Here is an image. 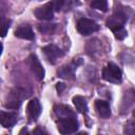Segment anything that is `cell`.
Returning <instances> with one entry per match:
<instances>
[{"instance_id":"1","label":"cell","mask_w":135,"mask_h":135,"mask_svg":"<svg viewBox=\"0 0 135 135\" xmlns=\"http://www.w3.org/2000/svg\"><path fill=\"white\" fill-rule=\"evenodd\" d=\"M78 120L76 119V116L73 113H70L68 115H63L58 117L57 128L60 134L62 135H71L75 133L78 130Z\"/></svg>"},{"instance_id":"2","label":"cell","mask_w":135,"mask_h":135,"mask_svg":"<svg viewBox=\"0 0 135 135\" xmlns=\"http://www.w3.org/2000/svg\"><path fill=\"white\" fill-rule=\"evenodd\" d=\"M126 7H122L121 5H118L115 11L114 14L107 20V26L109 28H111L112 31L116 30V28H120V27H124V23L127 22L128 19V15L126 13Z\"/></svg>"},{"instance_id":"3","label":"cell","mask_w":135,"mask_h":135,"mask_svg":"<svg viewBox=\"0 0 135 135\" xmlns=\"http://www.w3.org/2000/svg\"><path fill=\"white\" fill-rule=\"evenodd\" d=\"M102 78L112 83H119L122 78L121 70L113 62H110L105 65L102 71Z\"/></svg>"},{"instance_id":"4","label":"cell","mask_w":135,"mask_h":135,"mask_svg":"<svg viewBox=\"0 0 135 135\" xmlns=\"http://www.w3.org/2000/svg\"><path fill=\"white\" fill-rule=\"evenodd\" d=\"M98 30H99V25L91 19L81 18L77 22V31L83 36L91 35L93 33L97 32Z\"/></svg>"},{"instance_id":"5","label":"cell","mask_w":135,"mask_h":135,"mask_svg":"<svg viewBox=\"0 0 135 135\" xmlns=\"http://www.w3.org/2000/svg\"><path fill=\"white\" fill-rule=\"evenodd\" d=\"M28 65H30V69L32 71V73L34 74V76L38 79V80H42L44 78V69L43 66L41 65L39 59L37 58L36 55H31L28 57Z\"/></svg>"},{"instance_id":"6","label":"cell","mask_w":135,"mask_h":135,"mask_svg":"<svg viewBox=\"0 0 135 135\" xmlns=\"http://www.w3.org/2000/svg\"><path fill=\"white\" fill-rule=\"evenodd\" d=\"M35 16L39 19V20H52L53 16H54V6L52 2H49L38 8L35 9Z\"/></svg>"},{"instance_id":"7","label":"cell","mask_w":135,"mask_h":135,"mask_svg":"<svg viewBox=\"0 0 135 135\" xmlns=\"http://www.w3.org/2000/svg\"><path fill=\"white\" fill-rule=\"evenodd\" d=\"M42 51H43V53H44L46 59H47L51 63H55V62L57 61V59L63 55V52H62L58 46H56V45H54V44H49V45L44 46V47L42 49Z\"/></svg>"},{"instance_id":"8","label":"cell","mask_w":135,"mask_h":135,"mask_svg":"<svg viewBox=\"0 0 135 135\" xmlns=\"http://www.w3.org/2000/svg\"><path fill=\"white\" fill-rule=\"evenodd\" d=\"M27 114H28L30 118L34 121H36L38 119V117L40 116V114H41V104H40V102L37 98H34V99L28 101Z\"/></svg>"},{"instance_id":"9","label":"cell","mask_w":135,"mask_h":135,"mask_svg":"<svg viewBox=\"0 0 135 135\" xmlns=\"http://www.w3.org/2000/svg\"><path fill=\"white\" fill-rule=\"evenodd\" d=\"M15 36L21 39H26V40H34L35 38L34 32L28 24L19 25L15 31Z\"/></svg>"},{"instance_id":"10","label":"cell","mask_w":135,"mask_h":135,"mask_svg":"<svg viewBox=\"0 0 135 135\" xmlns=\"http://www.w3.org/2000/svg\"><path fill=\"white\" fill-rule=\"evenodd\" d=\"M18 116L16 113L1 111V124L4 128H12L16 124Z\"/></svg>"},{"instance_id":"11","label":"cell","mask_w":135,"mask_h":135,"mask_svg":"<svg viewBox=\"0 0 135 135\" xmlns=\"http://www.w3.org/2000/svg\"><path fill=\"white\" fill-rule=\"evenodd\" d=\"M95 108L97 110V113L102 118L107 119L111 116V109L110 104L104 100H96L95 101Z\"/></svg>"},{"instance_id":"12","label":"cell","mask_w":135,"mask_h":135,"mask_svg":"<svg viewBox=\"0 0 135 135\" xmlns=\"http://www.w3.org/2000/svg\"><path fill=\"white\" fill-rule=\"evenodd\" d=\"M73 103L75 104L76 110L79 113H82V114L88 113V102L83 96H80V95L74 96L73 97Z\"/></svg>"},{"instance_id":"13","label":"cell","mask_w":135,"mask_h":135,"mask_svg":"<svg viewBox=\"0 0 135 135\" xmlns=\"http://www.w3.org/2000/svg\"><path fill=\"white\" fill-rule=\"evenodd\" d=\"M91 7L101 11V12H107L108 11V2L105 0H95L91 2Z\"/></svg>"},{"instance_id":"14","label":"cell","mask_w":135,"mask_h":135,"mask_svg":"<svg viewBox=\"0 0 135 135\" xmlns=\"http://www.w3.org/2000/svg\"><path fill=\"white\" fill-rule=\"evenodd\" d=\"M38 30L43 34H52L55 31V24H50V23L39 24Z\"/></svg>"},{"instance_id":"15","label":"cell","mask_w":135,"mask_h":135,"mask_svg":"<svg viewBox=\"0 0 135 135\" xmlns=\"http://www.w3.org/2000/svg\"><path fill=\"white\" fill-rule=\"evenodd\" d=\"M123 132L126 135H135V121H129L124 124Z\"/></svg>"},{"instance_id":"16","label":"cell","mask_w":135,"mask_h":135,"mask_svg":"<svg viewBox=\"0 0 135 135\" xmlns=\"http://www.w3.org/2000/svg\"><path fill=\"white\" fill-rule=\"evenodd\" d=\"M115 38L118 40H123L127 37V30L124 27H120V28H116L114 31H112Z\"/></svg>"},{"instance_id":"17","label":"cell","mask_w":135,"mask_h":135,"mask_svg":"<svg viewBox=\"0 0 135 135\" xmlns=\"http://www.w3.org/2000/svg\"><path fill=\"white\" fill-rule=\"evenodd\" d=\"M58 74H59L60 77H62V78H68L70 75L73 76V71L70 69V66H63V68L58 72Z\"/></svg>"},{"instance_id":"18","label":"cell","mask_w":135,"mask_h":135,"mask_svg":"<svg viewBox=\"0 0 135 135\" xmlns=\"http://www.w3.org/2000/svg\"><path fill=\"white\" fill-rule=\"evenodd\" d=\"M9 24H11V21L9 20H2V32H1V36L4 37L6 35V32L7 30L9 28Z\"/></svg>"},{"instance_id":"19","label":"cell","mask_w":135,"mask_h":135,"mask_svg":"<svg viewBox=\"0 0 135 135\" xmlns=\"http://www.w3.org/2000/svg\"><path fill=\"white\" fill-rule=\"evenodd\" d=\"M33 135H49V134H47V132H46L44 129H42V128H40V127H37V128L33 131Z\"/></svg>"},{"instance_id":"20","label":"cell","mask_w":135,"mask_h":135,"mask_svg":"<svg viewBox=\"0 0 135 135\" xmlns=\"http://www.w3.org/2000/svg\"><path fill=\"white\" fill-rule=\"evenodd\" d=\"M19 135H30V134H28V131L26 128H22L19 132Z\"/></svg>"},{"instance_id":"21","label":"cell","mask_w":135,"mask_h":135,"mask_svg":"<svg viewBox=\"0 0 135 135\" xmlns=\"http://www.w3.org/2000/svg\"><path fill=\"white\" fill-rule=\"evenodd\" d=\"M76 135H88L85 132H80V133H77Z\"/></svg>"},{"instance_id":"22","label":"cell","mask_w":135,"mask_h":135,"mask_svg":"<svg viewBox=\"0 0 135 135\" xmlns=\"http://www.w3.org/2000/svg\"><path fill=\"white\" fill-rule=\"evenodd\" d=\"M133 115H134V116H135V110H134V112H133Z\"/></svg>"}]
</instances>
